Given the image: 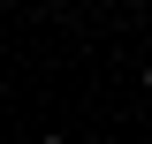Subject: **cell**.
<instances>
[{"label":"cell","instance_id":"cell-1","mask_svg":"<svg viewBox=\"0 0 152 144\" xmlns=\"http://www.w3.org/2000/svg\"><path fill=\"white\" fill-rule=\"evenodd\" d=\"M38 144H69V137H38Z\"/></svg>","mask_w":152,"mask_h":144},{"label":"cell","instance_id":"cell-2","mask_svg":"<svg viewBox=\"0 0 152 144\" xmlns=\"http://www.w3.org/2000/svg\"><path fill=\"white\" fill-rule=\"evenodd\" d=\"M145 91H152V61H145Z\"/></svg>","mask_w":152,"mask_h":144}]
</instances>
